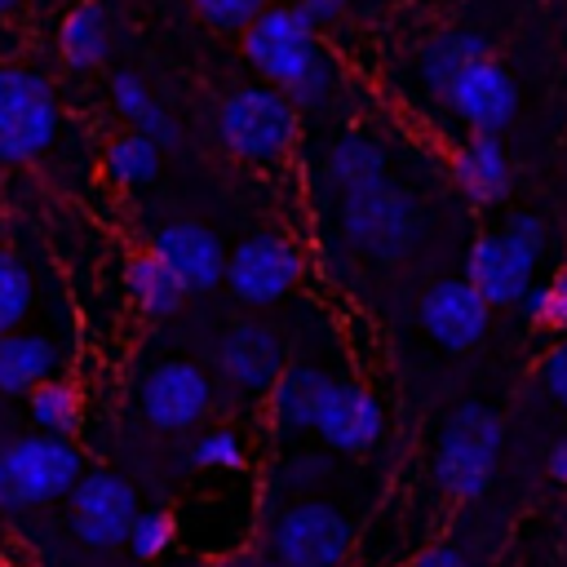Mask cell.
I'll return each instance as SVG.
<instances>
[{
	"instance_id": "cell-1",
	"label": "cell",
	"mask_w": 567,
	"mask_h": 567,
	"mask_svg": "<svg viewBox=\"0 0 567 567\" xmlns=\"http://www.w3.org/2000/svg\"><path fill=\"white\" fill-rule=\"evenodd\" d=\"M244 58L252 71L292 97V106H319L332 89V62L319 49L315 27L297 4H270L248 31H244Z\"/></svg>"
},
{
	"instance_id": "cell-2",
	"label": "cell",
	"mask_w": 567,
	"mask_h": 567,
	"mask_svg": "<svg viewBox=\"0 0 567 567\" xmlns=\"http://www.w3.org/2000/svg\"><path fill=\"white\" fill-rule=\"evenodd\" d=\"M301 111L288 93L270 84H244L235 89L217 111V137L221 146L244 164H275L297 146Z\"/></svg>"
},
{
	"instance_id": "cell-3",
	"label": "cell",
	"mask_w": 567,
	"mask_h": 567,
	"mask_svg": "<svg viewBox=\"0 0 567 567\" xmlns=\"http://www.w3.org/2000/svg\"><path fill=\"white\" fill-rule=\"evenodd\" d=\"M501 443H505V425L492 408L483 403H461L439 443H434V483L443 496L452 501H474L487 492L496 461H501Z\"/></svg>"
},
{
	"instance_id": "cell-4",
	"label": "cell",
	"mask_w": 567,
	"mask_h": 567,
	"mask_svg": "<svg viewBox=\"0 0 567 567\" xmlns=\"http://www.w3.org/2000/svg\"><path fill=\"white\" fill-rule=\"evenodd\" d=\"M80 478H84V456L71 447V439L22 434L0 447V505L4 509H31L58 496H71Z\"/></svg>"
},
{
	"instance_id": "cell-5",
	"label": "cell",
	"mask_w": 567,
	"mask_h": 567,
	"mask_svg": "<svg viewBox=\"0 0 567 567\" xmlns=\"http://www.w3.org/2000/svg\"><path fill=\"white\" fill-rule=\"evenodd\" d=\"M341 235L346 244L377 261V266H390V261H403L421 235V213H416V199L394 186V182H381L372 190H354V195H341Z\"/></svg>"
},
{
	"instance_id": "cell-6",
	"label": "cell",
	"mask_w": 567,
	"mask_h": 567,
	"mask_svg": "<svg viewBox=\"0 0 567 567\" xmlns=\"http://www.w3.org/2000/svg\"><path fill=\"white\" fill-rule=\"evenodd\" d=\"M62 115L49 80L31 66H0V164H31L58 142Z\"/></svg>"
},
{
	"instance_id": "cell-7",
	"label": "cell",
	"mask_w": 567,
	"mask_h": 567,
	"mask_svg": "<svg viewBox=\"0 0 567 567\" xmlns=\"http://www.w3.org/2000/svg\"><path fill=\"white\" fill-rule=\"evenodd\" d=\"M266 540L275 567H341L354 545V523L332 501L306 496L270 518Z\"/></svg>"
},
{
	"instance_id": "cell-8",
	"label": "cell",
	"mask_w": 567,
	"mask_h": 567,
	"mask_svg": "<svg viewBox=\"0 0 567 567\" xmlns=\"http://www.w3.org/2000/svg\"><path fill=\"white\" fill-rule=\"evenodd\" d=\"M306 275V252L279 230L248 235L226 257V284L244 306H270L288 297Z\"/></svg>"
},
{
	"instance_id": "cell-9",
	"label": "cell",
	"mask_w": 567,
	"mask_h": 567,
	"mask_svg": "<svg viewBox=\"0 0 567 567\" xmlns=\"http://www.w3.org/2000/svg\"><path fill=\"white\" fill-rule=\"evenodd\" d=\"M137 514V487L111 470H84V478L71 487V532L93 549L128 545Z\"/></svg>"
},
{
	"instance_id": "cell-10",
	"label": "cell",
	"mask_w": 567,
	"mask_h": 567,
	"mask_svg": "<svg viewBox=\"0 0 567 567\" xmlns=\"http://www.w3.org/2000/svg\"><path fill=\"white\" fill-rule=\"evenodd\" d=\"M137 408L155 430H190L213 408V381L190 359H164L137 381Z\"/></svg>"
},
{
	"instance_id": "cell-11",
	"label": "cell",
	"mask_w": 567,
	"mask_h": 567,
	"mask_svg": "<svg viewBox=\"0 0 567 567\" xmlns=\"http://www.w3.org/2000/svg\"><path fill=\"white\" fill-rule=\"evenodd\" d=\"M536 266L540 252L518 244L514 235L496 230V235H478L465 261V279L478 288V297L487 306H523V297L536 288Z\"/></svg>"
},
{
	"instance_id": "cell-12",
	"label": "cell",
	"mask_w": 567,
	"mask_h": 567,
	"mask_svg": "<svg viewBox=\"0 0 567 567\" xmlns=\"http://www.w3.org/2000/svg\"><path fill=\"white\" fill-rule=\"evenodd\" d=\"M443 106H452V115L465 120L470 133H501L518 111V84L496 58H478L452 80Z\"/></svg>"
},
{
	"instance_id": "cell-13",
	"label": "cell",
	"mask_w": 567,
	"mask_h": 567,
	"mask_svg": "<svg viewBox=\"0 0 567 567\" xmlns=\"http://www.w3.org/2000/svg\"><path fill=\"white\" fill-rule=\"evenodd\" d=\"M421 315V328L434 346L461 354L470 350L483 332H487V319H492V306L478 297V288L470 279H434L416 306Z\"/></svg>"
},
{
	"instance_id": "cell-14",
	"label": "cell",
	"mask_w": 567,
	"mask_h": 567,
	"mask_svg": "<svg viewBox=\"0 0 567 567\" xmlns=\"http://www.w3.org/2000/svg\"><path fill=\"white\" fill-rule=\"evenodd\" d=\"M217 368L221 377L235 385V390H248V394H266L284 368H288V350H284V337L257 319H239L226 328V337L217 341Z\"/></svg>"
},
{
	"instance_id": "cell-15",
	"label": "cell",
	"mask_w": 567,
	"mask_h": 567,
	"mask_svg": "<svg viewBox=\"0 0 567 567\" xmlns=\"http://www.w3.org/2000/svg\"><path fill=\"white\" fill-rule=\"evenodd\" d=\"M151 252L182 279L186 292H213L217 284H226V248L221 239L199 226V221H168L155 230Z\"/></svg>"
},
{
	"instance_id": "cell-16",
	"label": "cell",
	"mask_w": 567,
	"mask_h": 567,
	"mask_svg": "<svg viewBox=\"0 0 567 567\" xmlns=\"http://www.w3.org/2000/svg\"><path fill=\"white\" fill-rule=\"evenodd\" d=\"M381 425H385L381 403H377L363 385L332 377V385H328V394H323V408H319V421H315V434H319L332 452L359 456V452H368V447L381 439Z\"/></svg>"
},
{
	"instance_id": "cell-17",
	"label": "cell",
	"mask_w": 567,
	"mask_h": 567,
	"mask_svg": "<svg viewBox=\"0 0 567 567\" xmlns=\"http://www.w3.org/2000/svg\"><path fill=\"white\" fill-rule=\"evenodd\" d=\"M452 177L470 204H483V208L501 204L509 195V177H514L501 137L496 133H465L452 146Z\"/></svg>"
},
{
	"instance_id": "cell-18",
	"label": "cell",
	"mask_w": 567,
	"mask_h": 567,
	"mask_svg": "<svg viewBox=\"0 0 567 567\" xmlns=\"http://www.w3.org/2000/svg\"><path fill=\"white\" fill-rule=\"evenodd\" d=\"M328 385H332V377L323 368H310V363L284 368V377L266 390L270 425L279 434H315V421H319V408H323Z\"/></svg>"
},
{
	"instance_id": "cell-19",
	"label": "cell",
	"mask_w": 567,
	"mask_h": 567,
	"mask_svg": "<svg viewBox=\"0 0 567 567\" xmlns=\"http://www.w3.org/2000/svg\"><path fill=\"white\" fill-rule=\"evenodd\" d=\"M478 58H492L487 40H483L478 31L452 27V31H439V35L425 40V49H421V58H416V71H421V84L443 102L447 89H452V80H456L470 62H478Z\"/></svg>"
},
{
	"instance_id": "cell-20",
	"label": "cell",
	"mask_w": 567,
	"mask_h": 567,
	"mask_svg": "<svg viewBox=\"0 0 567 567\" xmlns=\"http://www.w3.org/2000/svg\"><path fill=\"white\" fill-rule=\"evenodd\" d=\"M58 346L40 332H9L0 337V394H31L35 385L53 381Z\"/></svg>"
},
{
	"instance_id": "cell-21",
	"label": "cell",
	"mask_w": 567,
	"mask_h": 567,
	"mask_svg": "<svg viewBox=\"0 0 567 567\" xmlns=\"http://www.w3.org/2000/svg\"><path fill=\"white\" fill-rule=\"evenodd\" d=\"M124 288H128L133 306H137L146 319H168V315H177L182 301H186L182 279H177L151 248L137 252V257H128V266H124Z\"/></svg>"
},
{
	"instance_id": "cell-22",
	"label": "cell",
	"mask_w": 567,
	"mask_h": 567,
	"mask_svg": "<svg viewBox=\"0 0 567 567\" xmlns=\"http://www.w3.org/2000/svg\"><path fill=\"white\" fill-rule=\"evenodd\" d=\"M111 102H115V111L133 124V133H142V137H151L159 151L164 146H177V124H173V115L155 102V93L133 75V71H115L111 75Z\"/></svg>"
},
{
	"instance_id": "cell-23",
	"label": "cell",
	"mask_w": 567,
	"mask_h": 567,
	"mask_svg": "<svg viewBox=\"0 0 567 567\" xmlns=\"http://www.w3.org/2000/svg\"><path fill=\"white\" fill-rule=\"evenodd\" d=\"M328 182L337 186V195H354V190H372L385 177V151L381 142H372L368 133H346L332 151H328Z\"/></svg>"
},
{
	"instance_id": "cell-24",
	"label": "cell",
	"mask_w": 567,
	"mask_h": 567,
	"mask_svg": "<svg viewBox=\"0 0 567 567\" xmlns=\"http://www.w3.org/2000/svg\"><path fill=\"white\" fill-rule=\"evenodd\" d=\"M106 49H111V35H106V13L97 0H84L75 4L62 27H58V53L66 66L75 71H93L106 62Z\"/></svg>"
},
{
	"instance_id": "cell-25",
	"label": "cell",
	"mask_w": 567,
	"mask_h": 567,
	"mask_svg": "<svg viewBox=\"0 0 567 567\" xmlns=\"http://www.w3.org/2000/svg\"><path fill=\"white\" fill-rule=\"evenodd\" d=\"M27 412L40 425V434L71 439L80 430V421H84V399H80V390L71 381L53 377V381H44V385H35L27 394Z\"/></svg>"
},
{
	"instance_id": "cell-26",
	"label": "cell",
	"mask_w": 567,
	"mask_h": 567,
	"mask_svg": "<svg viewBox=\"0 0 567 567\" xmlns=\"http://www.w3.org/2000/svg\"><path fill=\"white\" fill-rule=\"evenodd\" d=\"M102 168H106V177L115 182V186H151L155 177H159V146L151 142V137H142V133H120V137H111L106 142V155H102Z\"/></svg>"
},
{
	"instance_id": "cell-27",
	"label": "cell",
	"mask_w": 567,
	"mask_h": 567,
	"mask_svg": "<svg viewBox=\"0 0 567 567\" xmlns=\"http://www.w3.org/2000/svg\"><path fill=\"white\" fill-rule=\"evenodd\" d=\"M35 306V279L13 248H0V337L22 332V319Z\"/></svg>"
},
{
	"instance_id": "cell-28",
	"label": "cell",
	"mask_w": 567,
	"mask_h": 567,
	"mask_svg": "<svg viewBox=\"0 0 567 567\" xmlns=\"http://www.w3.org/2000/svg\"><path fill=\"white\" fill-rule=\"evenodd\" d=\"M190 461H195V470H213V474H239V470L248 465L244 439H239L235 430H226V425L204 430V434L195 439V447H190Z\"/></svg>"
},
{
	"instance_id": "cell-29",
	"label": "cell",
	"mask_w": 567,
	"mask_h": 567,
	"mask_svg": "<svg viewBox=\"0 0 567 567\" xmlns=\"http://www.w3.org/2000/svg\"><path fill=\"white\" fill-rule=\"evenodd\" d=\"M523 315L536 328H549V332L567 337V270H554L545 284H536L523 297Z\"/></svg>"
},
{
	"instance_id": "cell-30",
	"label": "cell",
	"mask_w": 567,
	"mask_h": 567,
	"mask_svg": "<svg viewBox=\"0 0 567 567\" xmlns=\"http://www.w3.org/2000/svg\"><path fill=\"white\" fill-rule=\"evenodd\" d=\"M177 540V518L168 509H142L128 527V549L137 558H159Z\"/></svg>"
},
{
	"instance_id": "cell-31",
	"label": "cell",
	"mask_w": 567,
	"mask_h": 567,
	"mask_svg": "<svg viewBox=\"0 0 567 567\" xmlns=\"http://www.w3.org/2000/svg\"><path fill=\"white\" fill-rule=\"evenodd\" d=\"M332 474V461L328 456H319V452H297V456H284V465L275 470V478L284 483V492L288 496H310L323 478Z\"/></svg>"
},
{
	"instance_id": "cell-32",
	"label": "cell",
	"mask_w": 567,
	"mask_h": 567,
	"mask_svg": "<svg viewBox=\"0 0 567 567\" xmlns=\"http://www.w3.org/2000/svg\"><path fill=\"white\" fill-rule=\"evenodd\" d=\"M195 13L217 31H248L270 4L266 0H190Z\"/></svg>"
},
{
	"instance_id": "cell-33",
	"label": "cell",
	"mask_w": 567,
	"mask_h": 567,
	"mask_svg": "<svg viewBox=\"0 0 567 567\" xmlns=\"http://www.w3.org/2000/svg\"><path fill=\"white\" fill-rule=\"evenodd\" d=\"M540 381H545V390L567 408V337L545 354V363H540Z\"/></svg>"
},
{
	"instance_id": "cell-34",
	"label": "cell",
	"mask_w": 567,
	"mask_h": 567,
	"mask_svg": "<svg viewBox=\"0 0 567 567\" xmlns=\"http://www.w3.org/2000/svg\"><path fill=\"white\" fill-rule=\"evenodd\" d=\"M505 235H514L518 244H527V248L545 252V221H540L536 213H514V217L505 221Z\"/></svg>"
},
{
	"instance_id": "cell-35",
	"label": "cell",
	"mask_w": 567,
	"mask_h": 567,
	"mask_svg": "<svg viewBox=\"0 0 567 567\" xmlns=\"http://www.w3.org/2000/svg\"><path fill=\"white\" fill-rule=\"evenodd\" d=\"M412 567H474V558L456 545H430L425 554L412 558Z\"/></svg>"
},
{
	"instance_id": "cell-36",
	"label": "cell",
	"mask_w": 567,
	"mask_h": 567,
	"mask_svg": "<svg viewBox=\"0 0 567 567\" xmlns=\"http://www.w3.org/2000/svg\"><path fill=\"white\" fill-rule=\"evenodd\" d=\"M346 4L350 0H297V9L306 13V22L319 31V27H328V22H337L341 13H346Z\"/></svg>"
},
{
	"instance_id": "cell-37",
	"label": "cell",
	"mask_w": 567,
	"mask_h": 567,
	"mask_svg": "<svg viewBox=\"0 0 567 567\" xmlns=\"http://www.w3.org/2000/svg\"><path fill=\"white\" fill-rule=\"evenodd\" d=\"M545 470H549V478H554V483H563V487H567V439H558V443L549 447Z\"/></svg>"
},
{
	"instance_id": "cell-38",
	"label": "cell",
	"mask_w": 567,
	"mask_h": 567,
	"mask_svg": "<svg viewBox=\"0 0 567 567\" xmlns=\"http://www.w3.org/2000/svg\"><path fill=\"white\" fill-rule=\"evenodd\" d=\"M18 4H22V0H0V18H9V13L18 9Z\"/></svg>"
}]
</instances>
